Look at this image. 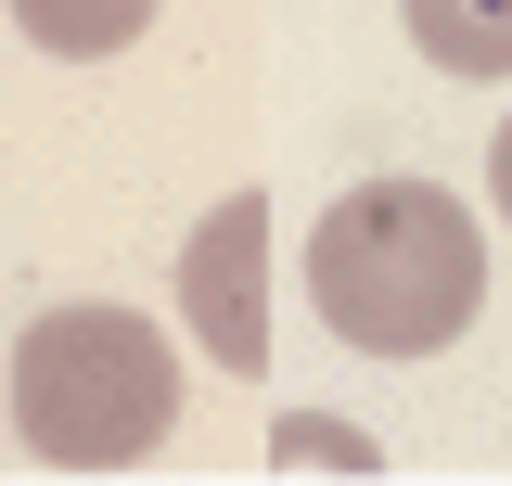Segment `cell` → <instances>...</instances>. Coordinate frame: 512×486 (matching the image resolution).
Returning <instances> with one entry per match:
<instances>
[{"label":"cell","instance_id":"6da1fadb","mask_svg":"<svg viewBox=\"0 0 512 486\" xmlns=\"http://www.w3.org/2000/svg\"><path fill=\"white\" fill-rule=\"evenodd\" d=\"M308 295L359 359H436L487 307V231L436 180H359L308 231Z\"/></svg>","mask_w":512,"mask_h":486},{"label":"cell","instance_id":"7a4b0ae2","mask_svg":"<svg viewBox=\"0 0 512 486\" xmlns=\"http://www.w3.org/2000/svg\"><path fill=\"white\" fill-rule=\"evenodd\" d=\"M13 423L64 474H128L180 423V359L141 307H39L13 346Z\"/></svg>","mask_w":512,"mask_h":486},{"label":"cell","instance_id":"3957f363","mask_svg":"<svg viewBox=\"0 0 512 486\" xmlns=\"http://www.w3.org/2000/svg\"><path fill=\"white\" fill-rule=\"evenodd\" d=\"M180 320H192V346L218 371H269V205L256 192H231L205 231L180 243Z\"/></svg>","mask_w":512,"mask_h":486},{"label":"cell","instance_id":"277c9868","mask_svg":"<svg viewBox=\"0 0 512 486\" xmlns=\"http://www.w3.org/2000/svg\"><path fill=\"white\" fill-rule=\"evenodd\" d=\"M436 77H512V0H397Z\"/></svg>","mask_w":512,"mask_h":486},{"label":"cell","instance_id":"5b68a950","mask_svg":"<svg viewBox=\"0 0 512 486\" xmlns=\"http://www.w3.org/2000/svg\"><path fill=\"white\" fill-rule=\"evenodd\" d=\"M13 26L52 64H103V52H128V39L154 26V0H13Z\"/></svg>","mask_w":512,"mask_h":486},{"label":"cell","instance_id":"8992f818","mask_svg":"<svg viewBox=\"0 0 512 486\" xmlns=\"http://www.w3.org/2000/svg\"><path fill=\"white\" fill-rule=\"evenodd\" d=\"M487 205H500V231H512V116H500V141H487Z\"/></svg>","mask_w":512,"mask_h":486}]
</instances>
